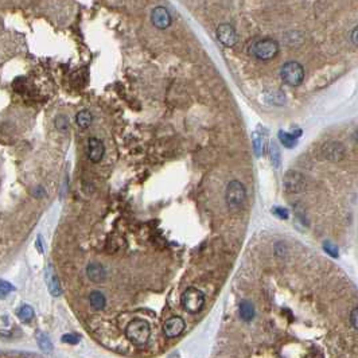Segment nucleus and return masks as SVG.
<instances>
[{"mask_svg":"<svg viewBox=\"0 0 358 358\" xmlns=\"http://www.w3.org/2000/svg\"><path fill=\"white\" fill-rule=\"evenodd\" d=\"M125 337L135 346H144L151 337V325L146 319L135 318L125 327Z\"/></svg>","mask_w":358,"mask_h":358,"instance_id":"1","label":"nucleus"},{"mask_svg":"<svg viewBox=\"0 0 358 358\" xmlns=\"http://www.w3.org/2000/svg\"><path fill=\"white\" fill-rule=\"evenodd\" d=\"M225 199L230 212H239L246 199V191L240 180H230L226 186Z\"/></svg>","mask_w":358,"mask_h":358,"instance_id":"2","label":"nucleus"},{"mask_svg":"<svg viewBox=\"0 0 358 358\" xmlns=\"http://www.w3.org/2000/svg\"><path fill=\"white\" fill-rule=\"evenodd\" d=\"M279 53V43L271 38L256 40L251 46V54L260 61H271Z\"/></svg>","mask_w":358,"mask_h":358,"instance_id":"3","label":"nucleus"},{"mask_svg":"<svg viewBox=\"0 0 358 358\" xmlns=\"http://www.w3.org/2000/svg\"><path fill=\"white\" fill-rule=\"evenodd\" d=\"M280 77L290 86H299L304 80V69L299 62H285L280 69Z\"/></svg>","mask_w":358,"mask_h":358,"instance_id":"4","label":"nucleus"},{"mask_svg":"<svg viewBox=\"0 0 358 358\" xmlns=\"http://www.w3.org/2000/svg\"><path fill=\"white\" fill-rule=\"evenodd\" d=\"M182 306L189 314H198L205 306V295L196 287L187 288L182 295Z\"/></svg>","mask_w":358,"mask_h":358,"instance_id":"5","label":"nucleus"},{"mask_svg":"<svg viewBox=\"0 0 358 358\" xmlns=\"http://www.w3.org/2000/svg\"><path fill=\"white\" fill-rule=\"evenodd\" d=\"M216 35L219 40L226 47H232L237 43V33L233 28V26H230L229 23H222L217 27Z\"/></svg>","mask_w":358,"mask_h":358,"instance_id":"6","label":"nucleus"},{"mask_svg":"<svg viewBox=\"0 0 358 358\" xmlns=\"http://www.w3.org/2000/svg\"><path fill=\"white\" fill-rule=\"evenodd\" d=\"M186 323L180 317H171L163 325V333L167 338H177L185 331Z\"/></svg>","mask_w":358,"mask_h":358,"instance_id":"7","label":"nucleus"},{"mask_svg":"<svg viewBox=\"0 0 358 358\" xmlns=\"http://www.w3.org/2000/svg\"><path fill=\"white\" fill-rule=\"evenodd\" d=\"M151 22L159 30H166L171 24V17L168 14L167 8L164 7H155L151 12Z\"/></svg>","mask_w":358,"mask_h":358,"instance_id":"8","label":"nucleus"},{"mask_svg":"<svg viewBox=\"0 0 358 358\" xmlns=\"http://www.w3.org/2000/svg\"><path fill=\"white\" fill-rule=\"evenodd\" d=\"M284 187L285 190L290 193H299L304 187V178L302 174L297 171H288L284 177Z\"/></svg>","mask_w":358,"mask_h":358,"instance_id":"9","label":"nucleus"},{"mask_svg":"<svg viewBox=\"0 0 358 358\" xmlns=\"http://www.w3.org/2000/svg\"><path fill=\"white\" fill-rule=\"evenodd\" d=\"M105 147L104 143L97 138H89L88 139V158L90 162L99 163L104 158Z\"/></svg>","mask_w":358,"mask_h":358,"instance_id":"10","label":"nucleus"},{"mask_svg":"<svg viewBox=\"0 0 358 358\" xmlns=\"http://www.w3.org/2000/svg\"><path fill=\"white\" fill-rule=\"evenodd\" d=\"M86 276L93 283H102L106 279V271L100 263H89L86 267Z\"/></svg>","mask_w":358,"mask_h":358,"instance_id":"11","label":"nucleus"},{"mask_svg":"<svg viewBox=\"0 0 358 358\" xmlns=\"http://www.w3.org/2000/svg\"><path fill=\"white\" fill-rule=\"evenodd\" d=\"M46 281H47V288L50 291L51 297H61L62 288L61 284H60V280H58L57 275L54 274V271H53L50 265L46 268Z\"/></svg>","mask_w":358,"mask_h":358,"instance_id":"12","label":"nucleus"},{"mask_svg":"<svg viewBox=\"0 0 358 358\" xmlns=\"http://www.w3.org/2000/svg\"><path fill=\"white\" fill-rule=\"evenodd\" d=\"M239 315L242 320L251 322L255 318V306L249 300H241L239 304Z\"/></svg>","mask_w":358,"mask_h":358,"instance_id":"13","label":"nucleus"},{"mask_svg":"<svg viewBox=\"0 0 358 358\" xmlns=\"http://www.w3.org/2000/svg\"><path fill=\"white\" fill-rule=\"evenodd\" d=\"M89 303L93 310H96V311H101V310L105 308L106 299L102 292L93 291L89 295Z\"/></svg>","mask_w":358,"mask_h":358,"instance_id":"14","label":"nucleus"},{"mask_svg":"<svg viewBox=\"0 0 358 358\" xmlns=\"http://www.w3.org/2000/svg\"><path fill=\"white\" fill-rule=\"evenodd\" d=\"M17 317L20 319V322H23V323H28L35 317L34 308L31 306H28V304H23L22 307L17 310Z\"/></svg>","mask_w":358,"mask_h":358,"instance_id":"15","label":"nucleus"},{"mask_svg":"<svg viewBox=\"0 0 358 358\" xmlns=\"http://www.w3.org/2000/svg\"><path fill=\"white\" fill-rule=\"evenodd\" d=\"M35 338H37V343H38V346H40L43 352L50 353L51 350H53V343H51L50 338H49V336H47L46 333L38 331V333H37V336H35Z\"/></svg>","mask_w":358,"mask_h":358,"instance_id":"16","label":"nucleus"},{"mask_svg":"<svg viewBox=\"0 0 358 358\" xmlns=\"http://www.w3.org/2000/svg\"><path fill=\"white\" fill-rule=\"evenodd\" d=\"M92 120H93V116L89 111H81V112L77 113V118H76V123L79 125L80 128H88L90 124H92Z\"/></svg>","mask_w":358,"mask_h":358,"instance_id":"17","label":"nucleus"},{"mask_svg":"<svg viewBox=\"0 0 358 358\" xmlns=\"http://www.w3.org/2000/svg\"><path fill=\"white\" fill-rule=\"evenodd\" d=\"M279 140L281 141V144L284 147H287V148H292V147L297 146L298 136L295 134H288V132H284V131H280Z\"/></svg>","mask_w":358,"mask_h":358,"instance_id":"18","label":"nucleus"},{"mask_svg":"<svg viewBox=\"0 0 358 358\" xmlns=\"http://www.w3.org/2000/svg\"><path fill=\"white\" fill-rule=\"evenodd\" d=\"M54 125H56V128L60 132H66L67 129H69V119L65 115H60L54 120Z\"/></svg>","mask_w":358,"mask_h":358,"instance_id":"19","label":"nucleus"},{"mask_svg":"<svg viewBox=\"0 0 358 358\" xmlns=\"http://www.w3.org/2000/svg\"><path fill=\"white\" fill-rule=\"evenodd\" d=\"M269 154H271V162L274 163L275 167H279L280 164V151L279 147L276 146L275 141H271V147H269Z\"/></svg>","mask_w":358,"mask_h":358,"instance_id":"20","label":"nucleus"},{"mask_svg":"<svg viewBox=\"0 0 358 358\" xmlns=\"http://www.w3.org/2000/svg\"><path fill=\"white\" fill-rule=\"evenodd\" d=\"M253 151L256 154V157H261L264 151V139L260 135H255L253 136Z\"/></svg>","mask_w":358,"mask_h":358,"instance_id":"21","label":"nucleus"},{"mask_svg":"<svg viewBox=\"0 0 358 358\" xmlns=\"http://www.w3.org/2000/svg\"><path fill=\"white\" fill-rule=\"evenodd\" d=\"M14 290H15V288H14V285H12L11 283H8L6 280H1V281H0V295H1L3 299H4L10 292L14 291Z\"/></svg>","mask_w":358,"mask_h":358,"instance_id":"22","label":"nucleus"},{"mask_svg":"<svg viewBox=\"0 0 358 358\" xmlns=\"http://www.w3.org/2000/svg\"><path fill=\"white\" fill-rule=\"evenodd\" d=\"M61 339L62 342L69 343V345H77L81 341V337L79 334H65V336H62Z\"/></svg>","mask_w":358,"mask_h":358,"instance_id":"23","label":"nucleus"},{"mask_svg":"<svg viewBox=\"0 0 358 358\" xmlns=\"http://www.w3.org/2000/svg\"><path fill=\"white\" fill-rule=\"evenodd\" d=\"M323 248H325L326 252L329 253L330 256H333V258H337V256H338V248H337L336 245H333L330 241H326L325 244H323Z\"/></svg>","mask_w":358,"mask_h":358,"instance_id":"24","label":"nucleus"},{"mask_svg":"<svg viewBox=\"0 0 358 358\" xmlns=\"http://www.w3.org/2000/svg\"><path fill=\"white\" fill-rule=\"evenodd\" d=\"M350 322H352L353 327L358 330V307L354 308L350 314Z\"/></svg>","mask_w":358,"mask_h":358,"instance_id":"25","label":"nucleus"},{"mask_svg":"<svg viewBox=\"0 0 358 358\" xmlns=\"http://www.w3.org/2000/svg\"><path fill=\"white\" fill-rule=\"evenodd\" d=\"M274 213L278 216V217H280V219H288V213H287V210H285L284 207H275Z\"/></svg>","mask_w":358,"mask_h":358,"instance_id":"26","label":"nucleus"},{"mask_svg":"<svg viewBox=\"0 0 358 358\" xmlns=\"http://www.w3.org/2000/svg\"><path fill=\"white\" fill-rule=\"evenodd\" d=\"M350 38H352L353 43H354L356 46H358V26L352 31V35H350Z\"/></svg>","mask_w":358,"mask_h":358,"instance_id":"27","label":"nucleus"}]
</instances>
